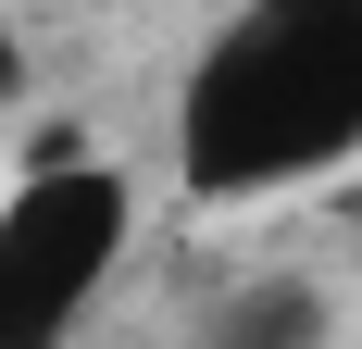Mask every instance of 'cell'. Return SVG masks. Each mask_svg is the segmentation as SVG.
Segmentation results:
<instances>
[{"instance_id": "cell-3", "label": "cell", "mask_w": 362, "mask_h": 349, "mask_svg": "<svg viewBox=\"0 0 362 349\" xmlns=\"http://www.w3.org/2000/svg\"><path fill=\"white\" fill-rule=\"evenodd\" d=\"M325 337H337V300L313 275H238L187 349H325Z\"/></svg>"}, {"instance_id": "cell-2", "label": "cell", "mask_w": 362, "mask_h": 349, "mask_svg": "<svg viewBox=\"0 0 362 349\" xmlns=\"http://www.w3.org/2000/svg\"><path fill=\"white\" fill-rule=\"evenodd\" d=\"M125 237H138L125 162H100L88 138L25 150V174L0 187V349H75L125 275Z\"/></svg>"}, {"instance_id": "cell-1", "label": "cell", "mask_w": 362, "mask_h": 349, "mask_svg": "<svg viewBox=\"0 0 362 349\" xmlns=\"http://www.w3.org/2000/svg\"><path fill=\"white\" fill-rule=\"evenodd\" d=\"M362 162V0H238L175 75L187 200H275Z\"/></svg>"}]
</instances>
